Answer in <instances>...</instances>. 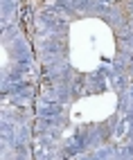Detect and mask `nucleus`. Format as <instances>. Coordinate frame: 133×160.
<instances>
[{
  "instance_id": "obj_1",
  "label": "nucleus",
  "mask_w": 133,
  "mask_h": 160,
  "mask_svg": "<svg viewBox=\"0 0 133 160\" xmlns=\"http://www.w3.org/2000/svg\"><path fill=\"white\" fill-rule=\"evenodd\" d=\"M20 18H23V27H25V32H27V36H32V12H29V7H27V5H23Z\"/></svg>"
}]
</instances>
